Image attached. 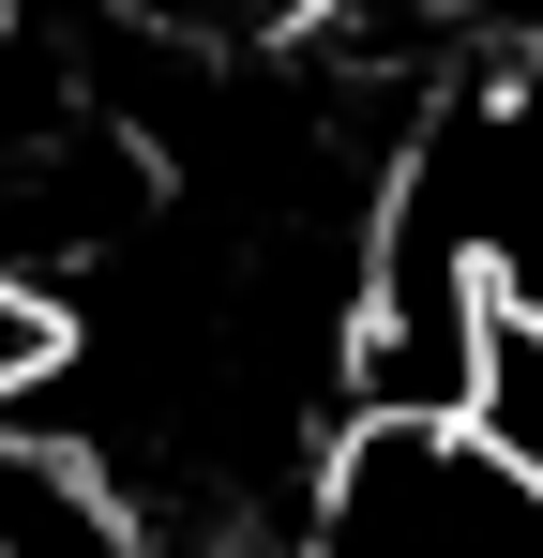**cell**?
Returning <instances> with one entry per match:
<instances>
[{"label":"cell","instance_id":"cell-1","mask_svg":"<svg viewBox=\"0 0 543 558\" xmlns=\"http://www.w3.org/2000/svg\"><path fill=\"white\" fill-rule=\"evenodd\" d=\"M136 483L90 453L61 408H15L0 423V558H136Z\"/></svg>","mask_w":543,"mask_h":558},{"label":"cell","instance_id":"cell-2","mask_svg":"<svg viewBox=\"0 0 543 558\" xmlns=\"http://www.w3.org/2000/svg\"><path fill=\"white\" fill-rule=\"evenodd\" d=\"M452 438H468L483 468H514V483H543V287H514V272H498V302H483V363H468Z\"/></svg>","mask_w":543,"mask_h":558},{"label":"cell","instance_id":"cell-3","mask_svg":"<svg viewBox=\"0 0 543 558\" xmlns=\"http://www.w3.org/2000/svg\"><path fill=\"white\" fill-rule=\"evenodd\" d=\"M61 363H76V317H61L46 287L0 257V423H15V408H46V392H61Z\"/></svg>","mask_w":543,"mask_h":558},{"label":"cell","instance_id":"cell-4","mask_svg":"<svg viewBox=\"0 0 543 558\" xmlns=\"http://www.w3.org/2000/svg\"><path fill=\"white\" fill-rule=\"evenodd\" d=\"M136 558H272V544L242 529V513H152V529H136Z\"/></svg>","mask_w":543,"mask_h":558}]
</instances>
